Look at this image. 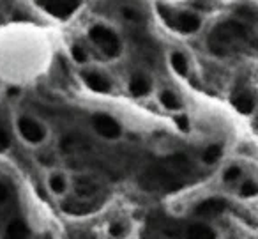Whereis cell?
Here are the masks:
<instances>
[{
	"label": "cell",
	"mask_w": 258,
	"mask_h": 239,
	"mask_svg": "<svg viewBox=\"0 0 258 239\" xmlns=\"http://www.w3.org/2000/svg\"><path fill=\"white\" fill-rule=\"evenodd\" d=\"M193 165L186 154H173L149 166L140 176V186L152 193L179 190L189 177Z\"/></svg>",
	"instance_id": "1"
},
{
	"label": "cell",
	"mask_w": 258,
	"mask_h": 239,
	"mask_svg": "<svg viewBox=\"0 0 258 239\" xmlns=\"http://www.w3.org/2000/svg\"><path fill=\"white\" fill-rule=\"evenodd\" d=\"M248 36V27L242 21L224 20L210 30L207 37V46L210 54L216 57H228V55L237 54L241 46L246 43Z\"/></svg>",
	"instance_id": "2"
},
{
	"label": "cell",
	"mask_w": 258,
	"mask_h": 239,
	"mask_svg": "<svg viewBox=\"0 0 258 239\" xmlns=\"http://www.w3.org/2000/svg\"><path fill=\"white\" fill-rule=\"evenodd\" d=\"M88 36H90L92 43L106 57L115 59V57L120 55V39H119V36L112 29H108L104 25H94L90 32H88Z\"/></svg>",
	"instance_id": "3"
},
{
	"label": "cell",
	"mask_w": 258,
	"mask_h": 239,
	"mask_svg": "<svg viewBox=\"0 0 258 239\" xmlns=\"http://www.w3.org/2000/svg\"><path fill=\"white\" fill-rule=\"evenodd\" d=\"M18 129H20V135L23 137V140L32 144V146L43 144L46 140V135H48L46 128L35 119L29 117V115H23V117L18 119Z\"/></svg>",
	"instance_id": "4"
},
{
	"label": "cell",
	"mask_w": 258,
	"mask_h": 239,
	"mask_svg": "<svg viewBox=\"0 0 258 239\" xmlns=\"http://www.w3.org/2000/svg\"><path fill=\"white\" fill-rule=\"evenodd\" d=\"M92 126L99 137L108 138V140H117L122 135V126L119 124V121L106 113H96L92 117Z\"/></svg>",
	"instance_id": "5"
},
{
	"label": "cell",
	"mask_w": 258,
	"mask_h": 239,
	"mask_svg": "<svg viewBox=\"0 0 258 239\" xmlns=\"http://www.w3.org/2000/svg\"><path fill=\"white\" fill-rule=\"evenodd\" d=\"M226 200L223 199H207V200H202L198 205L195 207V216L198 218H216L219 216L221 213L226 211Z\"/></svg>",
	"instance_id": "6"
},
{
	"label": "cell",
	"mask_w": 258,
	"mask_h": 239,
	"mask_svg": "<svg viewBox=\"0 0 258 239\" xmlns=\"http://www.w3.org/2000/svg\"><path fill=\"white\" fill-rule=\"evenodd\" d=\"M80 0H44V7L57 18H68L76 11Z\"/></svg>",
	"instance_id": "7"
},
{
	"label": "cell",
	"mask_w": 258,
	"mask_h": 239,
	"mask_svg": "<svg viewBox=\"0 0 258 239\" xmlns=\"http://www.w3.org/2000/svg\"><path fill=\"white\" fill-rule=\"evenodd\" d=\"M83 80L87 83L88 89H92L96 92H110L112 89V83L106 76L96 73V71H90V73H83Z\"/></svg>",
	"instance_id": "8"
},
{
	"label": "cell",
	"mask_w": 258,
	"mask_h": 239,
	"mask_svg": "<svg viewBox=\"0 0 258 239\" xmlns=\"http://www.w3.org/2000/svg\"><path fill=\"white\" fill-rule=\"evenodd\" d=\"M200 25H202V20L196 15H193V13H180L175 20V27H179V30L184 32V34L196 32L200 29Z\"/></svg>",
	"instance_id": "9"
},
{
	"label": "cell",
	"mask_w": 258,
	"mask_h": 239,
	"mask_svg": "<svg viewBox=\"0 0 258 239\" xmlns=\"http://www.w3.org/2000/svg\"><path fill=\"white\" fill-rule=\"evenodd\" d=\"M182 236L191 239H212L216 238V230L205 223H191L184 229Z\"/></svg>",
	"instance_id": "10"
},
{
	"label": "cell",
	"mask_w": 258,
	"mask_h": 239,
	"mask_svg": "<svg viewBox=\"0 0 258 239\" xmlns=\"http://www.w3.org/2000/svg\"><path fill=\"white\" fill-rule=\"evenodd\" d=\"M151 89H152V83L145 74H135L131 78V82H129V92H131L133 96H138V98L149 94L151 92Z\"/></svg>",
	"instance_id": "11"
},
{
	"label": "cell",
	"mask_w": 258,
	"mask_h": 239,
	"mask_svg": "<svg viewBox=\"0 0 258 239\" xmlns=\"http://www.w3.org/2000/svg\"><path fill=\"white\" fill-rule=\"evenodd\" d=\"M48 186L53 195H64L66 190H68V177L60 170L52 172L48 177Z\"/></svg>",
	"instance_id": "12"
},
{
	"label": "cell",
	"mask_w": 258,
	"mask_h": 239,
	"mask_svg": "<svg viewBox=\"0 0 258 239\" xmlns=\"http://www.w3.org/2000/svg\"><path fill=\"white\" fill-rule=\"evenodd\" d=\"M99 190V186L88 177H78L76 179V193L80 197H92L96 195Z\"/></svg>",
	"instance_id": "13"
},
{
	"label": "cell",
	"mask_w": 258,
	"mask_h": 239,
	"mask_svg": "<svg viewBox=\"0 0 258 239\" xmlns=\"http://www.w3.org/2000/svg\"><path fill=\"white\" fill-rule=\"evenodd\" d=\"M234 107L241 113H251L255 110V96L249 92L239 94L237 98L234 99Z\"/></svg>",
	"instance_id": "14"
},
{
	"label": "cell",
	"mask_w": 258,
	"mask_h": 239,
	"mask_svg": "<svg viewBox=\"0 0 258 239\" xmlns=\"http://www.w3.org/2000/svg\"><path fill=\"white\" fill-rule=\"evenodd\" d=\"M29 232L30 230L23 220H13V221H9L7 229H5V236L7 238H27Z\"/></svg>",
	"instance_id": "15"
},
{
	"label": "cell",
	"mask_w": 258,
	"mask_h": 239,
	"mask_svg": "<svg viewBox=\"0 0 258 239\" xmlns=\"http://www.w3.org/2000/svg\"><path fill=\"white\" fill-rule=\"evenodd\" d=\"M170 62H172V68L175 69L179 74L184 76V74L188 73V59L184 57V54H180V52H173L172 57H170Z\"/></svg>",
	"instance_id": "16"
},
{
	"label": "cell",
	"mask_w": 258,
	"mask_h": 239,
	"mask_svg": "<svg viewBox=\"0 0 258 239\" xmlns=\"http://www.w3.org/2000/svg\"><path fill=\"white\" fill-rule=\"evenodd\" d=\"M159 101L163 103V107L168 108V110H177V108H180L179 98H177L172 91H163V92L159 94Z\"/></svg>",
	"instance_id": "17"
},
{
	"label": "cell",
	"mask_w": 258,
	"mask_h": 239,
	"mask_svg": "<svg viewBox=\"0 0 258 239\" xmlns=\"http://www.w3.org/2000/svg\"><path fill=\"white\" fill-rule=\"evenodd\" d=\"M85 146H87V142L83 140L82 137H74V135H69L62 142V147L66 149V152H73L74 149H83Z\"/></svg>",
	"instance_id": "18"
},
{
	"label": "cell",
	"mask_w": 258,
	"mask_h": 239,
	"mask_svg": "<svg viewBox=\"0 0 258 239\" xmlns=\"http://www.w3.org/2000/svg\"><path fill=\"white\" fill-rule=\"evenodd\" d=\"M219 158H221V147L219 146H209L204 151L202 160H204V163H207V165H214Z\"/></svg>",
	"instance_id": "19"
},
{
	"label": "cell",
	"mask_w": 258,
	"mask_h": 239,
	"mask_svg": "<svg viewBox=\"0 0 258 239\" xmlns=\"http://www.w3.org/2000/svg\"><path fill=\"white\" fill-rule=\"evenodd\" d=\"M242 177V168L237 165H230L226 170L223 172V181L224 183H235Z\"/></svg>",
	"instance_id": "20"
},
{
	"label": "cell",
	"mask_w": 258,
	"mask_h": 239,
	"mask_svg": "<svg viewBox=\"0 0 258 239\" xmlns=\"http://www.w3.org/2000/svg\"><path fill=\"white\" fill-rule=\"evenodd\" d=\"M11 147V133L4 122L0 121V152L7 151Z\"/></svg>",
	"instance_id": "21"
},
{
	"label": "cell",
	"mask_w": 258,
	"mask_h": 239,
	"mask_svg": "<svg viewBox=\"0 0 258 239\" xmlns=\"http://www.w3.org/2000/svg\"><path fill=\"white\" fill-rule=\"evenodd\" d=\"M258 193V188H257V183L255 181H244L242 186H241V197L244 199H251Z\"/></svg>",
	"instance_id": "22"
},
{
	"label": "cell",
	"mask_w": 258,
	"mask_h": 239,
	"mask_svg": "<svg viewBox=\"0 0 258 239\" xmlns=\"http://www.w3.org/2000/svg\"><path fill=\"white\" fill-rule=\"evenodd\" d=\"M120 13L127 21H140V13H138L135 7H127L126 5V7H122L120 9Z\"/></svg>",
	"instance_id": "23"
},
{
	"label": "cell",
	"mask_w": 258,
	"mask_h": 239,
	"mask_svg": "<svg viewBox=\"0 0 258 239\" xmlns=\"http://www.w3.org/2000/svg\"><path fill=\"white\" fill-rule=\"evenodd\" d=\"M157 13H159L161 18H163L166 23L170 25V27H173V25H175V18H173V15H172V11L168 9V7H165V5H157Z\"/></svg>",
	"instance_id": "24"
},
{
	"label": "cell",
	"mask_w": 258,
	"mask_h": 239,
	"mask_svg": "<svg viewBox=\"0 0 258 239\" xmlns=\"http://www.w3.org/2000/svg\"><path fill=\"white\" fill-rule=\"evenodd\" d=\"M71 55H73V59L76 60V62H80V64H85L87 62V54H85V52H83V48L82 46H73V48H71Z\"/></svg>",
	"instance_id": "25"
},
{
	"label": "cell",
	"mask_w": 258,
	"mask_h": 239,
	"mask_svg": "<svg viewBox=\"0 0 258 239\" xmlns=\"http://www.w3.org/2000/svg\"><path fill=\"white\" fill-rule=\"evenodd\" d=\"M175 124L180 131H188L189 129V119H188V115H177Z\"/></svg>",
	"instance_id": "26"
},
{
	"label": "cell",
	"mask_w": 258,
	"mask_h": 239,
	"mask_svg": "<svg viewBox=\"0 0 258 239\" xmlns=\"http://www.w3.org/2000/svg\"><path fill=\"white\" fill-rule=\"evenodd\" d=\"M7 199H9V190H7V186L4 183H0V204L7 202Z\"/></svg>",
	"instance_id": "27"
},
{
	"label": "cell",
	"mask_w": 258,
	"mask_h": 239,
	"mask_svg": "<svg viewBox=\"0 0 258 239\" xmlns=\"http://www.w3.org/2000/svg\"><path fill=\"white\" fill-rule=\"evenodd\" d=\"M122 232H124V227H122L120 223H113L110 225V236H122Z\"/></svg>",
	"instance_id": "28"
}]
</instances>
